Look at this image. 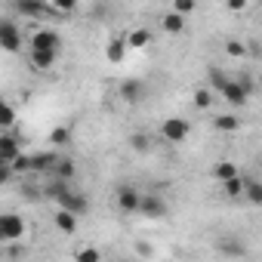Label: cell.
<instances>
[{"instance_id":"obj_16","label":"cell","mask_w":262,"mask_h":262,"mask_svg":"<svg viewBox=\"0 0 262 262\" xmlns=\"http://www.w3.org/2000/svg\"><path fill=\"white\" fill-rule=\"evenodd\" d=\"M244 176L241 173H234V176H228V179H222V191L228 194V198H241L244 194Z\"/></svg>"},{"instance_id":"obj_36","label":"cell","mask_w":262,"mask_h":262,"mask_svg":"<svg viewBox=\"0 0 262 262\" xmlns=\"http://www.w3.org/2000/svg\"><path fill=\"white\" fill-rule=\"evenodd\" d=\"M136 253H142V256H148V253H151V247H148V244H136Z\"/></svg>"},{"instance_id":"obj_2","label":"cell","mask_w":262,"mask_h":262,"mask_svg":"<svg viewBox=\"0 0 262 262\" xmlns=\"http://www.w3.org/2000/svg\"><path fill=\"white\" fill-rule=\"evenodd\" d=\"M13 10L19 16H28V19H65L47 0H13Z\"/></svg>"},{"instance_id":"obj_1","label":"cell","mask_w":262,"mask_h":262,"mask_svg":"<svg viewBox=\"0 0 262 262\" xmlns=\"http://www.w3.org/2000/svg\"><path fill=\"white\" fill-rule=\"evenodd\" d=\"M47 194H50L62 210H68V213H74V216H83V213L90 210V201H86L83 194H77V191H74L68 182H62V179L53 182V185L47 188Z\"/></svg>"},{"instance_id":"obj_25","label":"cell","mask_w":262,"mask_h":262,"mask_svg":"<svg viewBox=\"0 0 262 262\" xmlns=\"http://www.w3.org/2000/svg\"><path fill=\"white\" fill-rule=\"evenodd\" d=\"M244 194L250 198V204H256V207L262 204V185L259 182H244Z\"/></svg>"},{"instance_id":"obj_28","label":"cell","mask_w":262,"mask_h":262,"mask_svg":"<svg viewBox=\"0 0 262 262\" xmlns=\"http://www.w3.org/2000/svg\"><path fill=\"white\" fill-rule=\"evenodd\" d=\"M10 167H13V173H28V170H31V158H25V155L19 151V155L10 161Z\"/></svg>"},{"instance_id":"obj_21","label":"cell","mask_w":262,"mask_h":262,"mask_svg":"<svg viewBox=\"0 0 262 262\" xmlns=\"http://www.w3.org/2000/svg\"><path fill=\"white\" fill-rule=\"evenodd\" d=\"M237 173V164H231V161H222V164H216L213 167V179H228V176H234Z\"/></svg>"},{"instance_id":"obj_15","label":"cell","mask_w":262,"mask_h":262,"mask_svg":"<svg viewBox=\"0 0 262 262\" xmlns=\"http://www.w3.org/2000/svg\"><path fill=\"white\" fill-rule=\"evenodd\" d=\"M53 222H56V228L65 231V234H74V231H77V216L68 213V210H62V207H59V213L53 216Z\"/></svg>"},{"instance_id":"obj_34","label":"cell","mask_w":262,"mask_h":262,"mask_svg":"<svg viewBox=\"0 0 262 262\" xmlns=\"http://www.w3.org/2000/svg\"><path fill=\"white\" fill-rule=\"evenodd\" d=\"M13 179V167L10 164H4V161H0V185H7Z\"/></svg>"},{"instance_id":"obj_10","label":"cell","mask_w":262,"mask_h":262,"mask_svg":"<svg viewBox=\"0 0 262 262\" xmlns=\"http://www.w3.org/2000/svg\"><path fill=\"white\" fill-rule=\"evenodd\" d=\"M56 56H59V50H31V68L34 71H47V68H53Z\"/></svg>"},{"instance_id":"obj_18","label":"cell","mask_w":262,"mask_h":262,"mask_svg":"<svg viewBox=\"0 0 262 262\" xmlns=\"http://www.w3.org/2000/svg\"><path fill=\"white\" fill-rule=\"evenodd\" d=\"M53 170H56V176H59L62 182H71V179H74V173H77L74 161H68V158H59V161L53 164Z\"/></svg>"},{"instance_id":"obj_17","label":"cell","mask_w":262,"mask_h":262,"mask_svg":"<svg viewBox=\"0 0 262 262\" xmlns=\"http://www.w3.org/2000/svg\"><path fill=\"white\" fill-rule=\"evenodd\" d=\"M148 43H151V31L148 28H136V31L126 34V47H133V50H142Z\"/></svg>"},{"instance_id":"obj_20","label":"cell","mask_w":262,"mask_h":262,"mask_svg":"<svg viewBox=\"0 0 262 262\" xmlns=\"http://www.w3.org/2000/svg\"><path fill=\"white\" fill-rule=\"evenodd\" d=\"M56 161H59V158H56L53 151L34 155V158H31V170H37V173H40V170H53V164H56Z\"/></svg>"},{"instance_id":"obj_8","label":"cell","mask_w":262,"mask_h":262,"mask_svg":"<svg viewBox=\"0 0 262 262\" xmlns=\"http://www.w3.org/2000/svg\"><path fill=\"white\" fill-rule=\"evenodd\" d=\"M31 50H62V37L50 28H40L31 37Z\"/></svg>"},{"instance_id":"obj_26","label":"cell","mask_w":262,"mask_h":262,"mask_svg":"<svg viewBox=\"0 0 262 262\" xmlns=\"http://www.w3.org/2000/svg\"><path fill=\"white\" fill-rule=\"evenodd\" d=\"M129 148H133V151H148L151 148V139L145 133H133V136H129Z\"/></svg>"},{"instance_id":"obj_4","label":"cell","mask_w":262,"mask_h":262,"mask_svg":"<svg viewBox=\"0 0 262 262\" xmlns=\"http://www.w3.org/2000/svg\"><path fill=\"white\" fill-rule=\"evenodd\" d=\"M0 50H7V53L22 50V31L13 19H0Z\"/></svg>"},{"instance_id":"obj_24","label":"cell","mask_w":262,"mask_h":262,"mask_svg":"<svg viewBox=\"0 0 262 262\" xmlns=\"http://www.w3.org/2000/svg\"><path fill=\"white\" fill-rule=\"evenodd\" d=\"M50 142H53V145H68V142H71V129H68V126H56L53 133H50Z\"/></svg>"},{"instance_id":"obj_14","label":"cell","mask_w":262,"mask_h":262,"mask_svg":"<svg viewBox=\"0 0 262 262\" xmlns=\"http://www.w3.org/2000/svg\"><path fill=\"white\" fill-rule=\"evenodd\" d=\"M213 129H219V133H237L241 117L237 114H219V117H213Z\"/></svg>"},{"instance_id":"obj_22","label":"cell","mask_w":262,"mask_h":262,"mask_svg":"<svg viewBox=\"0 0 262 262\" xmlns=\"http://www.w3.org/2000/svg\"><path fill=\"white\" fill-rule=\"evenodd\" d=\"M194 105L198 108H210L213 105V90L210 86H198L194 90Z\"/></svg>"},{"instance_id":"obj_11","label":"cell","mask_w":262,"mask_h":262,"mask_svg":"<svg viewBox=\"0 0 262 262\" xmlns=\"http://www.w3.org/2000/svg\"><path fill=\"white\" fill-rule=\"evenodd\" d=\"M16 155H19V136H13V133H4V136H0V161H4V164H10Z\"/></svg>"},{"instance_id":"obj_31","label":"cell","mask_w":262,"mask_h":262,"mask_svg":"<svg viewBox=\"0 0 262 262\" xmlns=\"http://www.w3.org/2000/svg\"><path fill=\"white\" fill-rule=\"evenodd\" d=\"M237 83H241V90H244L247 96H253V93H256V80H253L250 74H241V77H237Z\"/></svg>"},{"instance_id":"obj_23","label":"cell","mask_w":262,"mask_h":262,"mask_svg":"<svg viewBox=\"0 0 262 262\" xmlns=\"http://www.w3.org/2000/svg\"><path fill=\"white\" fill-rule=\"evenodd\" d=\"M0 126H4V129L16 126V108L13 105H0Z\"/></svg>"},{"instance_id":"obj_6","label":"cell","mask_w":262,"mask_h":262,"mask_svg":"<svg viewBox=\"0 0 262 262\" xmlns=\"http://www.w3.org/2000/svg\"><path fill=\"white\" fill-rule=\"evenodd\" d=\"M136 213H142V216H148V219H161V216H167V201L158 198V194H142Z\"/></svg>"},{"instance_id":"obj_35","label":"cell","mask_w":262,"mask_h":262,"mask_svg":"<svg viewBox=\"0 0 262 262\" xmlns=\"http://www.w3.org/2000/svg\"><path fill=\"white\" fill-rule=\"evenodd\" d=\"M225 7H228L231 13H241V10L247 7V0H225Z\"/></svg>"},{"instance_id":"obj_37","label":"cell","mask_w":262,"mask_h":262,"mask_svg":"<svg viewBox=\"0 0 262 262\" xmlns=\"http://www.w3.org/2000/svg\"><path fill=\"white\" fill-rule=\"evenodd\" d=\"M0 105H7V102H4V96H0Z\"/></svg>"},{"instance_id":"obj_33","label":"cell","mask_w":262,"mask_h":262,"mask_svg":"<svg viewBox=\"0 0 262 262\" xmlns=\"http://www.w3.org/2000/svg\"><path fill=\"white\" fill-rule=\"evenodd\" d=\"M210 83H213V90H219V86L225 83V74H222L219 68H210Z\"/></svg>"},{"instance_id":"obj_3","label":"cell","mask_w":262,"mask_h":262,"mask_svg":"<svg viewBox=\"0 0 262 262\" xmlns=\"http://www.w3.org/2000/svg\"><path fill=\"white\" fill-rule=\"evenodd\" d=\"M161 136H164L167 142L179 145V142H185V139L191 136V123L182 120V117H167V120L161 123Z\"/></svg>"},{"instance_id":"obj_30","label":"cell","mask_w":262,"mask_h":262,"mask_svg":"<svg viewBox=\"0 0 262 262\" xmlns=\"http://www.w3.org/2000/svg\"><path fill=\"white\" fill-rule=\"evenodd\" d=\"M53 7H56L62 16H68V13H74V10H77V0H53Z\"/></svg>"},{"instance_id":"obj_13","label":"cell","mask_w":262,"mask_h":262,"mask_svg":"<svg viewBox=\"0 0 262 262\" xmlns=\"http://www.w3.org/2000/svg\"><path fill=\"white\" fill-rule=\"evenodd\" d=\"M161 28H164L167 34H182V31H185V16H179L176 10H170V13L161 16Z\"/></svg>"},{"instance_id":"obj_27","label":"cell","mask_w":262,"mask_h":262,"mask_svg":"<svg viewBox=\"0 0 262 262\" xmlns=\"http://www.w3.org/2000/svg\"><path fill=\"white\" fill-rule=\"evenodd\" d=\"M225 53H228L231 59H244V56H247V47H244V40H228V43H225Z\"/></svg>"},{"instance_id":"obj_12","label":"cell","mask_w":262,"mask_h":262,"mask_svg":"<svg viewBox=\"0 0 262 262\" xmlns=\"http://www.w3.org/2000/svg\"><path fill=\"white\" fill-rule=\"evenodd\" d=\"M142 96H145V86L139 80H123L120 83V99L123 102H133L136 105V102H142Z\"/></svg>"},{"instance_id":"obj_32","label":"cell","mask_w":262,"mask_h":262,"mask_svg":"<svg viewBox=\"0 0 262 262\" xmlns=\"http://www.w3.org/2000/svg\"><path fill=\"white\" fill-rule=\"evenodd\" d=\"M99 256H102V253H99V250H93V247H86V250H80V253H77V259H80V262H99Z\"/></svg>"},{"instance_id":"obj_5","label":"cell","mask_w":262,"mask_h":262,"mask_svg":"<svg viewBox=\"0 0 262 262\" xmlns=\"http://www.w3.org/2000/svg\"><path fill=\"white\" fill-rule=\"evenodd\" d=\"M25 237V219L19 213H0V241Z\"/></svg>"},{"instance_id":"obj_7","label":"cell","mask_w":262,"mask_h":262,"mask_svg":"<svg viewBox=\"0 0 262 262\" xmlns=\"http://www.w3.org/2000/svg\"><path fill=\"white\" fill-rule=\"evenodd\" d=\"M139 188L136 185H120L117 188V207H120V213H136V207H139Z\"/></svg>"},{"instance_id":"obj_29","label":"cell","mask_w":262,"mask_h":262,"mask_svg":"<svg viewBox=\"0 0 262 262\" xmlns=\"http://www.w3.org/2000/svg\"><path fill=\"white\" fill-rule=\"evenodd\" d=\"M173 10L179 16H191L194 13V0H173Z\"/></svg>"},{"instance_id":"obj_19","label":"cell","mask_w":262,"mask_h":262,"mask_svg":"<svg viewBox=\"0 0 262 262\" xmlns=\"http://www.w3.org/2000/svg\"><path fill=\"white\" fill-rule=\"evenodd\" d=\"M105 56H108V62H123V56H126V40H111L108 47H105Z\"/></svg>"},{"instance_id":"obj_9","label":"cell","mask_w":262,"mask_h":262,"mask_svg":"<svg viewBox=\"0 0 262 262\" xmlns=\"http://www.w3.org/2000/svg\"><path fill=\"white\" fill-rule=\"evenodd\" d=\"M219 93L225 96V102H231V105H237V108L247 105V99H250V96L241 90V83H237V80H228V77H225V83L219 86Z\"/></svg>"}]
</instances>
